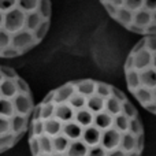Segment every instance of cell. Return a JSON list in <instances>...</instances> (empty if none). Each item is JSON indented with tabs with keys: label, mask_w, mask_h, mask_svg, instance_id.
<instances>
[{
	"label": "cell",
	"mask_w": 156,
	"mask_h": 156,
	"mask_svg": "<svg viewBox=\"0 0 156 156\" xmlns=\"http://www.w3.org/2000/svg\"><path fill=\"white\" fill-rule=\"evenodd\" d=\"M32 156H141L144 126L137 108L116 86L74 80L52 89L29 125Z\"/></svg>",
	"instance_id": "6da1fadb"
},
{
	"label": "cell",
	"mask_w": 156,
	"mask_h": 156,
	"mask_svg": "<svg viewBox=\"0 0 156 156\" xmlns=\"http://www.w3.org/2000/svg\"><path fill=\"white\" fill-rule=\"evenodd\" d=\"M51 0H0V58L27 54L47 36Z\"/></svg>",
	"instance_id": "7a4b0ae2"
},
{
	"label": "cell",
	"mask_w": 156,
	"mask_h": 156,
	"mask_svg": "<svg viewBox=\"0 0 156 156\" xmlns=\"http://www.w3.org/2000/svg\"><path fill=\"white\" fill-rule=\"evenodd\" d=\"M34 107L26 81L14 69L0 65V155L15 147L27 133Z\"/></svg>",
	"instance_id": "3957f363"
},
{
	"label": "cell",
	"mask_w": 156,
	"mask_h": 156,
	"mask_svg": "<svg viewBox=\"0 0 156 156\" xmlns=\"http://www.w3.org/2000/svg\"><path fill=\"white\" fill-rule=\"evenodd\" d=\"M126 85L137 103L156 115V34L144 36L123 66Z\"/></svg>",
	"instance_id": "277c9868"
},
{
	"label": "cell",
	"mask_w": 156,
	"mask_h": 156,
	"mask_svg": "<svg viewBox=\"0 0 156 156\" xmlns=\"http://www.w3.org/2000/svg\"><path fill=\"white\" fill-rule=\"evenodd\" d=\"M122 27L141 36L156 34V0H99Z\"/></svg>",
	"instance_id": "5b68a950"
}]
</instances>
